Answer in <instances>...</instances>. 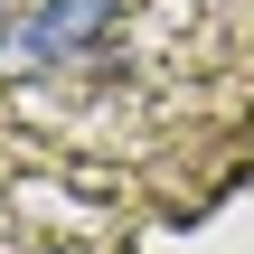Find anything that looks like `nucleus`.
Here are the masks:
<instances>
[{"mask_svg":"<svg viewBox=\"0 0 254 254\" xmlns=\"http://www.w3.org/2000/svg\"><path fill=\"white\" fill-rule=\"evenodd\" d=\"M104 38H113V0H38V9L19 19L9 57H28V66H75V57H94Z\"/></svg>","mask_w":254,"mask_h":254,"instance_id":"obj_1","label":"nucleus"}]
</instances>
